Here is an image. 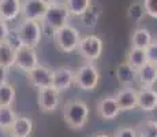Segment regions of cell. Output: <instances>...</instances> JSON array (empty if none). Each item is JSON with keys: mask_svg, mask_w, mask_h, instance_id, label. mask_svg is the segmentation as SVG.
<instances>
[{"mask_svg": "<svg viewBox=\"0 0 157 137\" xmlns=\"http://www.w3.org/2000/svg\"><path fill=\"white\" fill-rule=\"evenodd\" d=\"M74 85V70L71 67H59L53 70L52 75V88L59 93L66 92Z\"/></svg>", "mask_w": 157, "mask_h": 137, "instance_id": "11", "label": "cell"}, {"mask_svg": "<svg viewBox=\"0 0 157 137\" xmlns=\"http://www.w3.org/2000/svg\"><path fill=\"white\" fill-rule=\"evenodd\" d=\"M15 97H17V91L13 84L6 82L0 85V107H13Z\"/></svg>", "mask_w": 157, "mask_h": 137, "instance_id": "23", "label": "cell"}, {"mask_svg": "<svg viewBox=\"0 0 157 137\" xmlns=\"http://www.w3.org/2000/svg\"><path fill=\"white\" fill-rule=\"evenodd\" d=\"M89 114H90L89 106L83 100H78V99L67 102L64 104V108H63L64 123L70 129H74V130L85 127V125L87 123V119H89Z\"/></svg>", "mask_w": 157, "mask_h": 137, "instance_id": "1", "label": "cell"}, {"mask_svg": "<svg viewBox=\"0 0 157 137\" xmlns=\"http://www.w3.org/2000/svg\"><path fill=\"white\" fill-rule=\"evenodd\" d=\"M8 133L11 137H30L33 133V119L28 115H18Z\"/></svg>", "mask_w": 157, "mask_h": 137, "instance_id": "17", "label": "cell"}, {"mask_svg": "<svg viewBox=\"0 0 157 137\" xmlns=\"http://www.w3.org/2000/svg\"><path fill=\"white\" fill-rule=\"evenodd\" d=\"M145 55H146V62L157 65V41L153 38V41L149 44V47L145 48Z\"/></svg>", "mask_w": 157, "mask_h": 137, "instance_id": "28", "label": "cell"}, {"mask_svg": "<svg viewBox=\"0 0 157 137\" xmlns=\"http://www.w3.org/2000/svg\"><path fill=\"white\" fill-rule=\"evenodd\" d=\"M97 114L104 121H112L115 118H117V115L120 114V110L117 107L116 100H115L113 96H105L98 100Z\"/></svg>", "mask_w": 157, "mask_h": 137, "instance_id": "15", "label": "cell"}, {"mask_svg": "<svg viewBox=\"0 0 157 137\" xmlns=\"http://www.w3.org/2000/svg\"><path fill=\"white\" fill-rule=\"evenodd\" d=\"M92 137H111L109 135H107V133H97V135L92 136Z\"/></svg>", "mask_w": 157, "mask_h": 137, "instance_id": "34", "label": "cell"}, {"mask_svg": "<svg viewBox=\"0 0 157 137\" xmlns=\"http://www.w3.org/2000/svg\"><path fill=\"white\" fill-rule=\"evenodd\" d=\"M100 70L94 63H83L77 71H74V85L81 91L93 92L100 82Z\"/></svg>", "mask_w": 157, "mask_h": 137, "instance_id": "3", "label": "cell"}, {"mask_svg": "<svg viewBox=\"0 0 157 137\" xmlns=\"http://www.w3.org/2000/svg\"><path fill=\"white\" fill-rule=\"evenodd\" d=\"M126 62L135 70L142 67L145 63H147L146 62V55H145V50H138V48L131 47L130 51L127 52V56H126Z\"/></svg>", "mask_w": 157, "mask_h": 137, "instance_id": "25", "label": "cell"}, {"mask_svg": "<svg viewBox=\"0 0 157 137\" xmlns=\"http://www.w3.org/2000/svg\"><path fill=\"white\" fill-rule=\"evenodd\" d=\"M60 103V93L52 87L40 89L37 93V104L43 112L51 114L55 112Z\"/></svg>", "mask_w": 157, "mask_h": 137, "instance_id": "9", "label": "cell"}, {"mask_svg": "<svg viewBox=\"0 0 157 137\" xmlns=\"http://www.w3.org/2000/svg\"><path fill=\"white\" fill-rule=\"evenodd\" d=\"M17 117L18 114L14 111L13 107H0V130L10 132Z\"/></svg>", "mask_w": 157, "mask_h": 137, "instance_id": "24", "label": "cell"}, {"mask_svg": "<svg viewBox=\"0 0 157 137\" xmlns=\"http://www.w3.org/2000/svg\"><path fill=\"white\" fill-rule=\"evenodd\" d=\"M52 75L53 70H51L47 66L38 65L37 67H34L32 71L26 74V80H28L30 87L40 91L44 88L52 87Z\"/></svg>", "mask_w": 157, "mask_h": 137, "instance_id": "8", "label": "cell"}, {"mask_svg": "<svg viewBox=\"0 0 157 137\" xmlns=\"http://www.w3.org/2000/svg\"><path fill=\"white\" fill-rule=\"evenodd\" d=\"M157 107L156 88H140L137 89V108L144 112H152Z\"/></svg>", "mask_w": 157, "mask_h": 137, "instance_id": "13", "label": "cell"}, {"mask_svg": "<svg viewBox=\"0 0 157 137\" xmlns=\"http://www.w3.org/2000/svg\"><path fill=\"white\" fill-rule=\"evenodd\" d=\"M112 137H137V133L131 126H120L115 130Z\"/></svg>", "mask_w": 157, "mask_h": 137, "instance_id": "30", "label": "cell"}, {"mask_svg": "<svg viewBox=\"0 0 157 137\" xmlns=\"http://www.w3.org/2000/svg\"><path fill=\"white\" fill-rule=\"evenodd\" d=\"M15 48H13L7 41L0 42V66L4 69L14 67L15 60Z\"/></svg>", "mask_w": 157, "mask_h": 137, "instance_id": "22", "label": "cell"}, {"mask_svg": "<svg viewBox=\"0 0 157 137\" xmlns=\"http://www.w3.org/2000/svg\"><path fill=\"white\" fill-rule=\"evenodd\" d=\"M102 50H104V42L96 34H86L81 37L77 47V51L81 55V58L89 63H94L96 60L100 59Z\"/></svg>", "mask_w": 157, "mask_h": 137, "instance_id": "5", "label": "cell"}, {"mask_svg": "<svg viewBox=\"0 0 157 137\" xmlns=\"http://www.w3.org/2000/svg\"><path fill=\"white\" fill-rule=\"evenodd\" d=\"M134 129L137 137H157V122L155 119H145Z\"/></svg>", "mask_w": 157, "mask_h": 137, "instance_id": "26", "label": "cell"}, {"mask_svg": "<svg viewBox=\"0 0 157 137\" xmlns=\"http://www.w3.org/2000/svg\"><path fill=\"white\" fill-rule=\"evenodd\" d=\"M116 78L123 87H132V84L137 82V70L132 69L126 60H123L116 67Z\"/></svg>", "mask_w": 157, "mask_h": 137, "instance_id": "18", "label": "cell"}, {"mask_svg": "<svg viewBox=\"0 0 157 137\" xmlns=\"http://www.w3.org/2000/svg\"><path fill=\"white\" fill-rule=\"evenodd\" d=\"M7 77H8V70L0 66V85H3V84H6V82H8V81H7Z\"/></svg>", "mask_w": 157, "mask_h": 137, "instance_id": "32", "label": "cell"}, {"mask_svg": "<svg viewBox=\"0 0 157 137\" xmlns=\"http://www.w3.org/2000/svg\"><path fill=\"white\" fill-rule=\"evenodd\" d=\"M116 104L122 111H131L137 108V89L132 87H123L113 95Z\"/></svg>", "mask_w": 157, "mask_h": 137, "instance_id": "12", "label": "cell"}, {"mask_svg": "<svg viewBox=\"0 0 157 137\" xmlns=\"http://www.w3.org/2000/svg\"><path fill=\"white\" fill-rule=\"evenodd\" d=\"M41 3H44L47 7H49V6H52V4H55V3H57V0H40Z\"/></svg>", "mask_w": 157, "mask_h": 137, "instance_id": "33", "label": "cell"}, {"mask_svg": "<svg viewBox=\"0 0 157 137\" xmlns=\"http://www.w3.org/2000/svg\"><path fill=\"white\" fill-rule=\"evenodd\" d=\"M38 65H40V60H38V54L36 48L21 47L15 51L14 66L18 70L23 71L25 74L30 73L34 67H37Z\"/></svg>", "mask_w": 157, "mask_h": 137, "instance_id": "7", "label": "cell"}, {"mask_svg": "<svg viewBox=\"0 0 157 137\" xmlns=\"http://www.w3.org/2000/svg\"><path fill=\"white\" fill-rule=\"evenodd\" d=\"M22 0H0V21L14 22L21 17Z\"/></svg>", "mask_w": 157, "mask_h": 137, "instance_id": "14", "label": "cell"}, {"mask_svg": "<svg viewBox=\"0 0 157 137\" xmlns=\"http://www.w3.org/2000/svg\"><path fill=\"white\" fill-rule=\"evenodd\" d=\"M101 17V7L96 3H92L90 7L81 15V23L86 29H94L98 23V19Z\"/></svg>", "mask_w": 157, "mask_h": 137, "instance_id": "20", "label": "cell"}, {"mask_svg": "<svg viewBox=\"0 0 157 137\" xmlns=\"http://www.w3.org/2000/svg\"><path fill=\"white\" fill-rule=\"evenodd\" d=\"M68 21H70V14H68L67 8L63 3H55V4L47 7L45 15L41 21V25L51 27L52 30H59L63 26L68 25Z\"/></svg>", "mask_w": 157, "mask_h": 137, "instance_id": "6", "label": "cell"}, {"mask_svg": "<svg viewBox=\"0 0 157 137\" xmlns=\"http://www.w3.org/2000/svg\"><path fill=\"white\" fill-rule=\"evenodd\" d=\"M153 34L147 27H137L131 36V47L138 50H145L153 41Z\"/></svg>", "mask_w": 157, "mask_h": 137, "instance_id": "19", "label": "cell"}, {"mask_svg": "<svg viewBox=\"0 0 157 137\" xmlns=\"http://www.w3.org/2000/svg\"><path fill=\"white\" fill-rule=\"evenodd\" d=\"M157 81V65L145 63L137 70V82L141 88H153Z\"/></svg>", "mask_w": 157, "mask_h": 137, "instance_id": "16", "label": "cell"}, {"mask_svg": "<svg viewBox=\"0 0 157 137\" xmlns=\"http://www.w3.org/2000/svg\"><path fill=\"white\" fill-rule=\"evenodd\" d=\"M10 30H11V27H10V25H8L7 22L0 21V42L7 41L8 34H10Z\"/></svg>", "mask_w": 157, "mask_h": 137, "instance_id": "31", "label": "cell"}, {"mask_svg": "<svg viewBox=\"0 0 157 137\" xmlns=\"http://www.w3.org/2000/svg\"><path fill=\"white\" fill-rule=\"evenodd\" d=\"M47 11V6L40 0H22L21 4V17L22 19L41 22Z\"/></svg>", "mask_w": 157, "mask_h": 137, "instance_id": "10", "label": "cell"}, {"mask_svg": "<svg viewBox=\"0 0 157 137\" xmlns=\"http://www.w3.org/2000/svg\"><path fill=\"white\" fill-rule=\"evenodd\" d=\"M144 10L145 15L156 19L157 18V0H144Z\"/></svg>", "mask_w": 157, "mask_h": 137, "instance_id": "29", "label": "cell"}, {"mask_svg": "<svg viewBox=\"0 0 157 137\" xmlns=\"http://www.w3.org/2000/svg\"><path fill=\"white\" fill-rule=\"evenodd\" d=\"M6 137H11V136H6Z\"/></svg>", "mask_w": 157, "mask_h": 137, "instance_id": "35", "label": "cell"}, {"mask_svg": "<svg viewBox=\"0 0 157 137\" xmlns=\"http://www.w3.org/2000/svg\"><path fill=\"white\" fill-rule=\"evenodd\" d=\"M92 3L93 0H64L63 4L66 6L70 17H81L90 7Z\"/></svg>", "mask_w": 157, "mask_h": 137, "instance_id": "21", "label": "cell"}, {"mask_svg": "<svg viewBox=\"0 0 157 137\" xmlns=\"http://www.w3.org/2000/svg\"><path fill=\"white\" fill-rule=\"evenodd\" d=\"M81 32L72 25H66L62 29L56 30L55 36H53V41H55L56 48L60 52L64 54H71L77 51L78 42L81 40Z\"/></svg>", "mask_w": 157, "mask_h": 137, "instance_id": "4", "label": "cell"}, {"mask_svg": "<svg viewBox=\"0 0 157 137\" xmlns=\"http://www.w3.org/2000/svg\"><path fill=\"white\" fill-rule=\"evenodd\" d=\"M127 15L131 21L134 22H140L142 21V18L145 17V10H144V6L141 3H132L130 4L128 10H127Z\"/></svg>", "mask_w": 157, "mask_h": 137, "instance_id": "27", "label": "cell"}, {"mask_svg": "<svg viewBox=\"0 0 157 137\" xmlns=\"http://www.w3.org/2000/svg\"><path fill=\"white\" fill-rule=\"evenodd\" d=\"M17 37L19 38L22 47L36 48L40 45L43 40V29H41V22L37 21H28L21 19V22L14 29Z\"/></svg>", "mask_w": 157, "mask_h": 137, "instance_id": "2", "label": "cell"}]
</instances>
